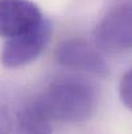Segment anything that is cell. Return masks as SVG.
Wrapping results in <instances>:
<instances>
[{
	"label": "cell",
	"mask_w": 132,
	"mask_h": 134,
	"mask_svg": "<svg viewBox=\"0 0 132 134\" xmlns=\"http://www.w3.org/2000/svg\"><path fill=\"white\" fill-rule=\"evenodd\" d=\"M0 134H52V121L36 95L9 94L0 99Z\"/></svg>",
	"instance_id": "7a4b0ae2"
},
{
	"label": "cell",
	"mask_w": 132,
	"mask_h": 134,
	"mask_svg": "<svg viewBox=\"0 0 132 134\" xmlns=\"http://www.w3.org/2000/svg\"><path fill=\"white\" fill-rule=\"evenodd\" d=\"M44 20L42 10L31 0H0V37L21 35Z\"/></svg>",
	"instance_id": "8992f818"
},
{
	"label": "cell",
	"mask_w": 132,
	"mask_h": 134,
	"mask_svg": "<svg viewBox=\"0 0 132 134\" xmlns=\"http://www.w3.org/2000/svg\"><path fill=\"white\" fill-rule=\"evenodd\" d=\"M56 60L64 68L102 77L108 73V65L96 46L80 38L64 41L54 52Z\"/></svg>",
	"instance_id": "5b68a950"
},
{
	"label": "cell",
	"mask_w": 132,
	"mask_h": 134,
	"mask_svg": "<svg viewBox=\"0 0 132 134\" xmlns=\"http://www.w3.org/2000/svg\"><path fill=\"white\" fill-rule=\"evenodd\" d=\"M51 121L77 124L88 120L97 105L96 87L80 77H62L36 95Z\"/></svg>",
	"instance_id": "6da1fadb"
},
{
	"label": "cell",
	"mask_w": 132,
	"mask_h": 134,
	"mask_svg": "<svg viewBox=\"0 0 132 134\" xmlns=\"http://www.w3.org/2000/svg\"><path fill=\"white\" fill-rule=\"evenodd\" d=\"M95 46L101 52L126 53L132 51V4L109 10L95 29Z\"/></svg>",
	"instance_id": "3957f363"
},
{
	"label": "cell",
	"mask_w": 132,
	"mask_h": 134,
	"mask_svg": "<svg viewBox=\"0 0 132 134\" xmlns=\"http://www.w3.org/2000/svg\"><path fill=\"white\" fill-rule=\"evenodd\" d=\"M52 26L48 20L34 29L7 39L0 53V61L5 68H20L34 61L47 46L51 37Z\"/></svg>",
	"instance_id": "277c9868"
},
{
	"label": "cell",
	"mask_w": 132,
	"mask_h": 134,
	"mask_svg": "<svg viewBox=\"0 0 132 134\" xmlns=\"http://www.w3.org/2000/svg\"><path fill=\"white\" fill-rule=\"evenodd\" d=\"M119 96L123 104L132 111V68H130L121 78Z\"/></svg>",
	"instance_id": "52a82bcc"
}]
</instances>
